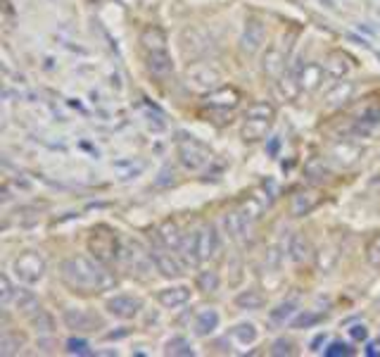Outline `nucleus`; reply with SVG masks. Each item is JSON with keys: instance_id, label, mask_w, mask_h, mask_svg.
Segmentation results:
<instances>
[{"instance_id": "f257e3e1", "label": "nucleus", "mask_w": 380, "mask_h": 357, "mask_svg": "<svg viewBox=\"0 0 380 357\" xmlns=\"http://www.w3.org/2000/svg\"><path fill=\"white\" fill-rule=\"evenodd\" d=\"M60 281L64 283V288L74 295H98L103 291H110L116 283V276L107 269V265L98 262L91 255H74L67 258L60 265Z\"/></svg>"}, {"instance_id": "f03ea898", "label": "nucleus", "mask_w": 380, "mask_h": 357, "mask_svg": "<svg viewBox=\"0 0 380 357\" xmlns=\"http://www.w3.org/2000/svg\"><path fill=\"white\" fill-rule=\"evenodd\" d=\"M176 158H178V163H181L183 169H188V172H202L214 163V153H211V148L200 141V138L188 136V133H178Z\"/></svg>"}, {"instance_id": "7ed1b4c3", "label": "nucleus", "mask_w": 380, "mask_h": 357, "mask_svg": "<svg viewBox=\"0 0 380 357\" xmlns=\"http://www.w3.org/2000/svg\"><path fill=\"white\" fill-rule=\"evenodd\" d=\"M86 245H88V253H91L98 262H103V265L114 262L121 253L116 231H112L110 226H95L91 231V236H88Z\"/></svg>"}, {"instance_id": "20e7f679", "label": "nucleus", "mask_w": 380, "mask_h": 357, "mask_svg": "<svg viewBox=\"0 0 380 357\" xmlns=\"http://www.w3.org/2000/svg\"><path fill=\"white\" fill-rule=\"evenodd\" d=\"M223 81L221 69L214 63H193L186 69V86L195 93H209L219 88Z\"/></svg>"}, {"instance_id": "39448f33", "label": "nucleus", "mask_w": 380, "mask_h": 357, "mask_svg": "<svg viewBox=\"0 0 380 357\" xmlns=\"http://www.w3.org/2000/svg\"><path fill=\"white\" fill-rule=\"evenodd\" d=\"M46 258H43L38 250H24V253H19L12 262V272L15 276L19 279L21 283H26V286H33V283H38L43 276H46Z\"/></svg>"}, {"instance_id": "423d86ee", "label": "nucleus", "mask_w": 380, "mask_h": 357, "mask_svg": "<svg viewBox=\"0 0 380 357\" xmlns=\"http://www.w3.org/2000/svg\"><path fill=\"white\" fill-rule=\"evenodd\" d=\"M150 260H153L155 269L159 272L164 279H178L183 276V265L171 255V248H166L164 243L157 238V245L150 248Z\"/></svg>"}, {"instance_id": "0eeeda50", "label": "nucleus", "mask_w": 380, "mask_h": 357, "mask_svg": "<svg viewBox=\"0 0 380 357\" xmlns=\"http://www.w3.org/2000/svg\"><path fill=\"white\" fill-rule=\"evenodd\" d=\"M266 46V24L257 17H250L245 22L243 36H240V50L245 55H257L261 48Z\"/></svg>"}, {"instance_id": "6e6552de", "label": "nucleus", "mask_w": 380, "mask_h": 357, "mask_svg": "<svg viewBox=\"0 0 380 357\" xmlns=\"http://www.w3.org/2000/svg\"><path fill=\"white\" fill-rule=\"evenodd\" d=\"M300 93H302V86H300L297 72L288 69L273 81V98H276L278 103H295V100L300 98Z\"/></svg>"}, {"instance_id": "1a4fd4ad", "label": "nucleus", "mask_w": 380, "mask_h": 357, "mask_svg": "<svg viewBox=\"0 0 380 357\" xmlns=\"http://www.w3.org/2000/svg\"><path fill=\"white\" fill-rule=\"evenodd\" d=\"M202 105L211 110H236L240 105V91L233 86H219L214 91L205 93Z\"/></svg>"}, {"instance_id": "9d476101", "label": "nucleus", "mask_w": 380, "mask_h": 357, "mask_svg": "<svg viewBox=\"0 0 380 357\" xmlns=\"http://www.w3.org/2000/svg\"><path fill=\"white\" fill-rule=\"evenodd\" d=\"M105 310L116 319H133L143 310V300L133 298V295H114L105 303Z\"/></svg>"}, {"instance_id": "9b49d317", "label": "nucleus", "mask_w": 380, "mask_h": 357, "mask_svg": "<svg viewBox=\"0 0 380 357\" xmlns=\"http://www.w3.org/2000/svg\"><path fill=\"white\" fill-rule=\"evenodd\" d=\"M323 195L316 188H302V191L290 195V215L293 217H306L321 205Z\"/></svg>"}, {"instance_id": "f8f14e48", "label": "nucleus", "mask_w": 380, "mask_h": 357, "mask_svg": "<svg viewBox=\"0 0 380 357\" xmlns=\"http://www.w3.org/2000/svg\"><path fill=\"white\" fill-rule=\"evenodd\" d=\"M198 241H200V258L202 262H211L219 258L221 253V236L216 231L214 224H205L198 231Z\"/></svg>"}, {"instance_id": "ddd939ff", "label": "nucleus", "mask_w": 380, "mask_h": 357, "mask_svg": "<svg viewBox=\"0 0 380 357\" xmlns=\"http://www.w3.org/2000/svg\"><path fill=\"white\" fill-rule=\"evenodd\" d=\"M323 69H326V74L333 76V79H345V76L354 69V60H352L347 53H343V50H333V53H328L326 60H323Z\"/></svg>"}, {"instance_id": "4468645a", "label": "nucleus", "mask_w": 380, "mask_h": 357, "mask_svg": "<svg viewBox=\"0 0 380 357\" xmlns=\"http://www.w3.org/2000/svg\"><path fill=\"white\" fill-rule=\"evenodd\" d=\"M273 119H257V117H245L243 126H240V138L245 143H259L269 136Z\"/></svg>"}, {"instance_id": "2eb2a0df", "label": "nucleus", "mask_w": 380, "mask_h": 357, "mask_svg": "<svg viewBox=\"0 0 380 357\" xmlns=\"http://www.w3.org/2000/svg\"><path fill=\"white\" fill-rule=\"evenodd\" d=\"M145 67L155 79H166L174 74V58L166 50H157V53H148L145 58Z\"/></svg>"}, {"instance_id": "dca6fc26", "label": "nucleus", "mask_w": 380, "mask_h": 357, "mask_svg": "<svg viewBox=\"0 0 380 357\" xmlns=\"http://www.w3.org/2000/svg\"><path fill=\"white\" fill-rule=\"evenodd\" d=\"M361 155H364V148L356 146V143H352V141H340V143H335V146L331 148V158L340 167L356 165L361 160Z\"/></svg>"}, {"instance_id": "f3484780", "label": "nucleus", "mask_w": 380, "mask_h": 357, "mask_svg": "<svg viewBox=\"0 0 380 357\" xmlns=\"http://www.w3.org/2000/svg\"><path fill=\"white\" fill-rule=\"evenodd\" d=\"M138 41H141L145 53H157V50H166L169 38H166V31L162 29V26L150 24L141 31V38H138Z\"/></svg>"}, {"instance_id": "a211bd4d", "label": "nucleus", "mask_w": 380, "mask_h": 357, "mask_svg": "<svg viewBox=\"0 0 380 357\" xmlns=\"http://www.w3.org/2000/svg\"><path fill=\"white\" fill-rule=\"evenodd\" d=\"M288 58H290V53L285 48H278V46H273L266 50V55H264V63H261V69L266 72L269 76H273V79H278V76L285 72V65H288Z\"/></svg>"}, {"instance_id": "6ab92c4d", "label": "nucleus", "mask_w": 380, "mask_h": 357, "mask_svg": "<svg viewBox=\"0 0 380 357\" xmlns=\"http://www.w3.org/2000/svg\"><path fill=\"white\" fill-rule=\"evenodd\" d=\"M219 322H221V317H219V312H216L214 308L200 310L198 317H195V322H193L195 336H200V338L211 336V333H214L216 329H219Z\"/></svg>"}, {"instance_id": "aec40b11", "label": "nucleus", "mask_w": 380, "mask_h": 357, "mask_svg": "<svg viewBox=\"0 0 380 357\" xmlns=\"http://www.w3.org/2000/svg\"><path fill=\"white\" fill-rule=\"evenodd\" d=\"M64 324L69 326L71 331H93V326L100 324V322H98V317L88 315V312L81 308H67Z\"/></svg>"}, {"instance_id": "412c9836", "label": "nucleus", "mask_w": 380, "mask_h": 357, "mask_svg": "<svg viewBox=\"0 0 380 357\" xmlns=\"http://www.w3.org/2000/svg\"><path fill=\"white\" fill-rule=\"evenodd\" d=\"M190 295H193V291H190L188 286L162 288V291L157 293V303L162 305V308H166V310H174V308H181V305H186L188 300H190Z\"/></svg>"}, {"instance_id": "4be33fe9", "label": "nucleus", "mask_w": 380, "mask_h": 357, "mask_svg": "<svg viewBox=\"0 0 380 357\" xmlns=\"http://www.w3.org/2000/svg\"><path fill=\"white\" fill-rule=\"evenodd\" d=\"M297 76H300V86H302V91L314 93L316 88L321 86L323 76H326V69H323V65H318V63H309V65L302 67Z\"/></svg>"}, {"instance_id": "5701e85b", "label": "nucleus", "mask_w": 380, "mask_h": 357, "mask_svg": "<svg viewBox=\"0 0 380 357\" xmlns=\"http://www.w3.org/2000/svg\"><path fill=\"white\" fill-rule=\"evenodd\" d=\"M178 255H181L183 265L186 267H200L202 265V258H200V241H198V231L186 233L183 236V243L178 248Z\"/></svg>"}, {"instance_id": "b1692460", "label": "nucleus", "mask_w": 380, "mask_h": 357, "mask_svg": "<svg viewBox=\"0 0 380 357\" xmlns=\"http://www.w3.org/2000/svg\"><path fill=\"white\" fill-rule=\"evenodd\" d=\"M183 236H186V233L181 231V226H178L174 219L162 222L159 229H157V238L166 245V248H171V250H178V248H181Z\"/></svg>"}, {"instance_id": "393cba45", "label": "nucleus", "mask_w": 380, "mask_h": 357, "mask_svg": "<svg viewBox=\"0 0 380 357\" xmlns=\"http://www.w3.org/2000/svg\"><path fill=\"white\" fill-rule=\"evenodd\" d=\"M354 96V83L352 81H338L331 91H326V105L328 108H343L347 100Z\"/></svg>"}, {"instance_id": "a878e982", "label": "nucleus", "mask_w": 380, "mask_h": 357, "mask_svg": "<svg viewBox=\"0 0 380 357\" xmlns=\"http://www.w3.org/2000/svg\"><path fill=\"white\" fill-rule=\"evenodd\" d=\"M288 253H290V260H293L295 265H302V262L311 260V243H309V238H306L304 233H295L293 241H290Z\"/></svg>"}, {"instance_id": "bb28decb", "label": "nucleus", "mask_w": 380, "mask_h": 357, "mask_svg": "<svg viewBox=\"0 0 380 357\" xmlns=\"http://www.w3.org/2000/svg\"><path fill=\"white\" fill-rule=\"evenodd\" d=\"M219 274H216L214 269H202L198 272V276H195V288H198L200 293H216L219 291Z\"/></svg>"}, {"instance_id": "cd10ccee", "label": "nucleus", "mask_w": 380, "mask_h": 357, "mask_svg": "<svg viewBox=\"0 0 380 357\" xmlns=\"http://www.w3.org/2000/svg\"><path fill=\"white\" fill-rule=\"evenodd\" d=\"M24 348V336L17 331H5L0 336V355H17L19 350Z\"/></svg>"}, {"instance_id": "c85d7f7f", "label": "nucleus", "mask_w": 380, "mask_h": 357, "mask_svg": "<svg viewBox=\"0 0 380 357\" xmlns=\"http://www.w3.org/2000/svg\"><path fill=\"white\" fill-rule=\"evenodd\" d=\"M231 336L236 338L240 345H252L259 338V329H257L252 322H245V324H238L231 329Z\"/></svg>"}, {"instance_id": "c756f323", "label": "nucleus", "mask_w": 380, "mask_h": 357, "mask_svg": "<svg viewBox=\"0 0 380 357\" xmlns=\"http://www.w3.org/2000/svg\"><path fill=\"white\" fill-rule=\"evenodd\" d=\"M295 312H297V305H295L293 300H285V303L278 305L276 310H271V312H269V319H271V324L283 326L285 322H293Z\"/></svg>"}, {"instance_id": "7c9ffc66", "label": "nucleus", "mask_w": 380, "mask_h": 357, "mask_svg": "<svg viewBox=\"0 0 380 357\" xmlns=\"http://www.w3.org/2000/svg\"><path fill=\"white\" fill-rule=\"evenodd\" d=\"M264 295H261L259 291H243L236 295V305L240 310H259L264 308Z\"/></svg>"}, {"instance_id": "2f4dec72", "label": "nucleus", "mask_w": 380, "mask_h": 357, "mask_svg": "<svg viewBox=\"0 0 380 357\" xmlns=\"http://www.w3.org/2000/svg\"><path fill=\"white\" fill-rule=\"evenodd\" d=\"M245 117H257V119H276V108L269 100H257L245 110Z\"/></svg>"}, {"instance_id": "473e14b6", "label": "nucleus", "mask_w": 380, "mask_h": 357, "mask_svg": "<svg viewBox=\"0 0 380 357\" xmlns=\"http://www.w3.org/2000/svg\"><path fill=\"white\" fill-rule=\"evenodd\" d=\"M166 355H178V357H193L195 355V350H193V345H190L188 338H183V336H176V338H171L169 343H166V350H164Z\"/></svg>"}, {"instance_id": "72a5a7b5", "label": "nucleus", "mask_w": 380, "mask_h": 357, "mask_svg": "<svg viewBox=\"0 0 380 357\" xmlns=\"http://www.w3.org/2000/svg\"><path fill=\"white\" fill-rule=\"evenodd\" d=\"M15 305H17V310L24 312V315H31V312H36L38 308H41V305L36 303V298H33L29 291H24V288H17Z\"/></svg>"}, {"instance_id": "f704fd0d", "label": "nucleus", "mask_w": 380, "mask_h": 357, "mask_svg": "<svg viewBox=\"0 0 380 357\" xmlns=\"http://www.w3.org/2000/svg\"><path fill=\"white\" fill-rule=\"evenodd\" d=\"M31 324L38 329V331H43V333H50L53 331V319H50V315L43 308H38L36 312H31Z\"/></svg>"}, {"instance_id": "c9c22d12", "label": "nucleus", "mask_w": 380, "mask_h": 357, "mask_svg": "<svg viewBox=\"0 0 380 357\" xmlns=\"http://www.w3.org/2000/svg\"><path fill=\"white\" fill-rule=\"evenodd\" d=\"M323 317L321 315H316V312H309V310H304L302 315H297L295 317L290 324H293V329H309V326H314V324H318Z\"/></svg>"}, {"instance_id": "e433bc0d", "label": "nucleus", "mask_w": 380, "mask_h": 357, "mask_svg": "<svg viewBox=\"0 0 380 357\" xmlns=\"http://www.w3.org/2000/svg\"><path fill=\"white\" fill-rule=\"evenodd\" d=\"M15 293H17V288L12 286L10 276H8V274H3V276H0V303H3L5 308H8V305L15 300Z\"/></svg>"}, {"instance_id": "4c0bfd02", "label": "nucleus", "mask_w": 380, "mask_h": 357, "mask_svg": "<svg viewBox=\"0 0 380 357\" xmlns=\"http://www.w3.org/2000/svg\"><path fill=\"white\" fill-rule=\"evenodd\" d=\"M366 260H368V265H371V267L380 269V233L368 241V245H366Z\"/></svg>"}, {"instance_id": "58836bf2", "label": "nucleus", "mask_w": 380, "mask_h": 357, "mask_svg": "<svg viewBox=\"0 0 380 357\" xmlns=\"http://www.w3.org/2000/svg\"><path fill=\"white\" fill-rule=\"evenodd\" d=\"M67 353L69 355H95V350H91V345L81 338H69L67 341Z\"/></svg>"}, {"instance_id": "ea45409f", "label": "nucleus", "mask_w": 380, "mask_h": 357, "mask_svg": "<svg viewBox=\"0 0 380 357\" xmlns=\"http://www.w3.org/2000/svg\"><path fill=\"white\" fill-rule=\"evenodd\" d=\"M323 355L326 357H338V355H354V348L347 343H343V341H335L328 345L326 350H323Z\"/></svg>"}, {"instance_id": "a19ab883", "label": "nucleus", "mask_w": 380, "mask_h": 357, "mask_svg": "<svg viewBox=\"0 0 380 357\" xmlns=\"http://www.w3.org/2000/svg\"><path fill=\"white\" fill-rule=\"evenodd\" d=\"M271 355H295V343L290 338H278L271 345Z\"/></svg>"}, {"instance_id": "79ce46f5", "label": "nucleus", "mask_w": 380, "mask_h": 357, "mask_svg": "<svg viewBox=\"0 0 380 357\" xmlns=\"http://www.w3.org/2000/svg\"><path fill=\"white\" fill-rule=\"evenodd\" d=\"M349 336L354 338V341H366L368 338V329H366V324H354L349 329Z\"/></svg>"}, {"instance_id": "37998d69", "label": "nucleus", "mask_w": 380, "mask_h": 357, "mask_svg": "<svg viewBox=\"0 0 380 357\" xmlns=\"http://www.w3.org/2000/svg\"><path fill=\"white\" fill-rule=\"evenodd\" d=\"M278 148H281V138L273 136L271 141H269V155H271V158H276V155H278Z\"/></svg>"}, {"instance_id": "c03bdc74", "label": "nucleus", "mask_w": 380, "mask_h": 357, "mask_svg": "<svg viewBox=\"0 0 380 357\" xmlns=\"http://www.w3.org/2000/svg\"><path fill=\"white\" fill-rule=\"evenodd\" d=\"M323 341H326V336H316L314 341H311V350H318V345H321Z\"/></svg>"}]
</instances>
